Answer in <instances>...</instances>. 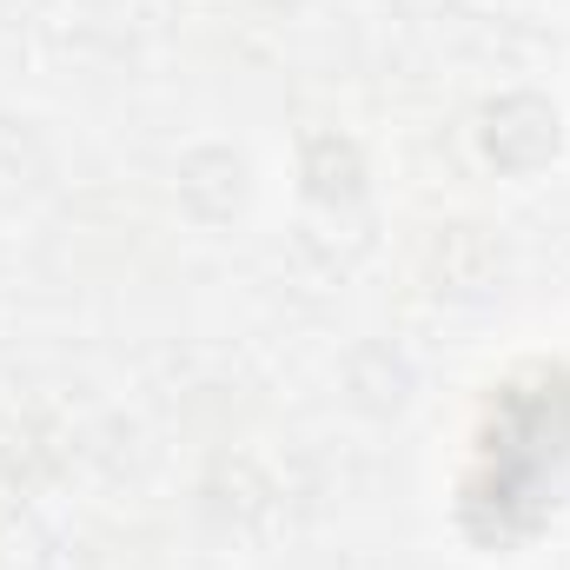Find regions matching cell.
I'll return each instance as SVG.
<instances>
[{
    "instance_id": "3",
    "label": "cell",
    "mask_w": 570,
    "mask_h": 570,
    "mask_svg": "<svg viewBox=\"0 0 570 570\" xmlns=\"http://www.w3.org/2000/svg\"><path fill=\"white\" fill-rule=\"evenodd\" d=\"M298 179L312 206H352L365 193V153L345 134H305L298 146Z\"/></svg>"
},
{
    "instance_id": "5",
    "label": "cell",
    "mask_w": 570,
    "mask_h": 570,
    "mask_svg": "<svg viewBox=\"0 0 570 570\" xmlns=\"http://www.w3.org/2000/svg\"><path fill=\"white\" fill-rule=\"evenodd\" d=\"M47 173V146L27 120H7L0 114V199H20L33 179Z\"/></svg>"
},
{
    "instance_id": "2",
    "label": "cell",
    "mask_w": 570,
    "mask_h": 570,
    "mask_svg": "<svg viewBox=\"0 0 570 570\" xmlns=\"http://www.w3.org/2000/svg\"><path fill=\"white\" fill-rule=\"evenodd\" d=\"M179 206L199 226H219L246 206V159L233 146H193L179 159Z\"/></svg>"
},
{
    "instance_id": "4",
    "label": "cell",
    "mask_w": 570,
    "mask_h": 570,
    "mask_svg": "<svg viewBox=\"0 0 570 570\" xmlns=\"http://www.w3.org/2000/svg\"><path fill=\"white\" fill-rule=\"evenodd\" d=\"M431 266H438V292L484 298L498 285V273H504V253L484 239V226H444V239L431 246Z\"/></svg>"
},
{
    "instance_id": "1",
    "label": "cell",
    "mask_w": 570,
    "mask_h": 570,
    "mask_svg": "<svg viewBox=\"0 0 570 570\" xmlns=\"http://www.w3.org/2000/svg\"><path fill=\"white\" fill-rule=\"evenodd\" d=\"M478 153L498 173H538L558 159V107L544 94H498L478 114Z\"/></svg>"
}]
</instances>
